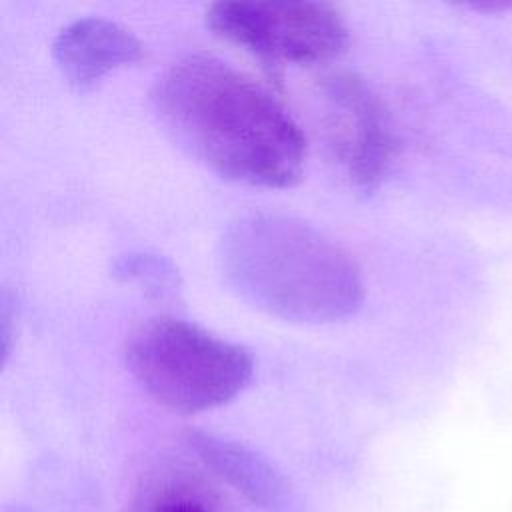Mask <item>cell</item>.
<instances>
[{"label": "cell", "mask_w": 512, "mask_h": 512, "mask_svg": "<svg viewBox=\"0 0 512 512\" xmlns=\"http://www.w3.org/2000/svg\"><path fill=\"white\" fill-rule=\"evenodd\" d=\"M114 274L126 282L138 284L152 296L168 298L174 296L180 282L178 270L170 260L150 252H130L116 260Z\"/></svg>", "instance_id": "cell-8"}, {"label": "cell", "mask_w": 512, "mask_h": 512, "mask_svg": "<svg viewBox=\"0 0 512 512\" xmlns=\"http://www.w3.org/2000/svg\"><path fill=\"white\" fill-rule=\"evenodd\" d=\"M142 56L144 46L128 28L98 16L70 22L52 42L54 64L78 90L92 88L110 72L140 62Z\"/></svg>", "instance_id": "cell-6"}, {"label": "cell", "mask_w": 512, "mask_h": 512, "mask_svg": "<svg viewBox=\"0 0 512 512\" xmlns=\"http://www.w3.org/2000/svg\"><path fill=\"white\" fill-rule=\"evenodd\" d=\"M206 24L268 66L324 62L348 44L342 14L324 2H216Z\"/></svg>", "instance_id": "cell-4"}, {"label": "cell", "mask_w": 512, "mask_h": 512, "mask_svg": "<svg viewBox=\"0 0 512 512\" xmlns=\"http://www.w3.org/2000/svg\"><path fill=\"white\" fill-rule=\"evenodd\" d=\"M126 366L140 388L178 414L218 408L238 396L254 374L250 350L172 316L132 330Z\"/></svg>", "instance_id": "cell-3"}, {"label": "cell", "mask_w": 512, "mask_h": 512, "mask_svg": "<svg viewBox=\"0 0 512 512\" xmlns=\"http://www.w3.org/2000/svg\"><path fill=\"white\" fill-rule=\"evenodd\" d=\"M152 512H210L202 502L184 496H172L156 504Z\"/></svg>", "instance_id": "cell-9"}, {"label": "cell", "mask_w": 512, "mask_h": 512, "mask_svg": "<svg viewBox=\"0 0 512 512\" xmlns=\"http://www.w3.org/2000/svg\"><path fill=\"white\" fill-rule=\"evenodd\" d=\"M186 442L198 454V458L210 470H214V474L244 494L250 502L264 508L284 504L288 484L280 470H276L258 452L234 440L200 430H190L186 434Z\"/></svg>", "instance_id": "cell-7"}, {"label": "cell", "mask_w": 512, "mask_h": 512, "mask_svg": "<svg viewBox=\"0 0 512 512\" xmlns=\"http://www.w3.org/2000/svg\"><path fill=\"white\" fill-rule=\"evenodd\" d=\"M218 262L240 298L290 322H338L356 314L364 302L354 258L294 216H240L218 242Z\"/></svg>", "instance_id": "cell-2"}, {"label": "cell", "mask_w": 512, "mask_h": 512, "mask_svg": "<svg viewBox=\"0 0 512 512\" xmlns=\"http://www.w3.org/2000/svg\"><path fill=\"white\" fill-rule=\"evenodd\" d=\"M172 138L218 176L262 188L302 178L306 138L258 82L212 54L174 62L152 90Z\"/></svg>", "instance_id": "cell-1"}, {"label": "cell", "mask_w": 512, "mask_h": 512, "mask_svg": "<svg viewBox=\"0 0 512 512\" xmlns=\"http://www.w3.org/2000/svg\"><path fill=\"white\" fill-rule=\"evenodd\" d=\"M322 96L330 146L352 186L374 190L396 156V136L378 94L356 74L324 78Z\"/></svg>", "instance_id": "cell-5"}]
</instances>
